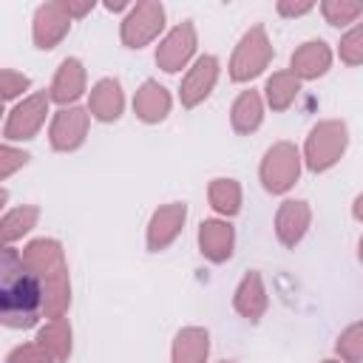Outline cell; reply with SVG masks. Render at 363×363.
<instances>
[{"instance_id":"cell-26","label":"cell","mask_w":363,"mask_h":363,"mask_svg":"<svg viewBox=\"0 0 363 363\" xmlns=\"http://www.w3.org/2000/svg\"><path fill=\"white\" fill-rule=\"evenodd\" d=\"M320 14L326 17L329 26L340 28V26L354 23L363 14V3L360 0H323L320 3Z\"/></svg>"},{"instance_id":"cell-20","label":"cell","mask_w":363,"mask_h":363,"mask_svg":"<svg viewBox=\"0 0 363 363\" xmlns=\"http://www.w3.org/2000/svg\"><path fill=\"white\" fill-rule=\"evenodd\" d=\"M210 354V332L201 326H184L173 337V363H204Z\"/></svg>"},{"instance_id":"cell-3","label":"cell","mask_w":363,"mask_h":363,"mask_svg":"<svg viewBox=\"0 0 363 363\" xmlns=\"http://www.w3.org/2000/svg\"><path fill=\"white\" fill-rule=\"evenodd\" d=\"M349 145V128L340 119H323L318 122L303 145V162L312 173H323L340 162Z\"/></svg>"},{"instance_id":"cell-36","label":"cell","mask_w":363,"mask_h":363,"mask_svg":"<svg viewBox=\"0 0 363 363\" xmlns=\"http://www.w3.org/2000/svg\"><path fill=\"white\" fill-rule=\"evenodd\" d=\"M320 363H340V360H320Z\"/></svg>"},{"instance_id":"cell-32","label":"cell","mask_w":363,"mask_h":363,"mask_svg":"<svg viewBox=\"0 0 363 363\" xmlns=\"http://www.w3.org/2000/svg\"><path fill=\"white\" fill-rule=\"evenodd\" d=\"M312 9H315V3H289V0L278 3V14H284V17H301V14H309Z\"/></svg>"},{"instance_id":"cell-6","label":"cell","mask_w":363,"mask_h":363,"mask_svg":"<svg viewBox=\"0 0 363 363\" xmlns=\"http://www.w3.org/2000/svg\"><path fill=\"white\" fill-rule=\"evenodd\" d=\"M164 28V6L156 0L136 3L122 20V43L128 48H145Z\"/></svg>"},{"instance_id":"cell-14","label":"cell","mask_w":363,"mask_h":363,"mask_svg":"<svg viewBox=\"0 0 363 363\" xmlns=\"http://www.w3.org/2000/svg\"><path fill=\"white\" fill-rule=\"evenodd\" d=\"M309 221H312L309 204L301 201V199H286L275 213V235H278V241L284 247H295L306 235Z\"/></svg>"},{"instance_id":"cell-21","label":"cell","mask_w":363,"mask_h":363,"mask_svg":"<svg viewBox=\"0 0 363 363\" xmlns=\"http://www.w3.org/2000/svg\"><path fill=\"white\" fill-rule=\"evenodd\" d=\"M264 119V102H261V94L258 91H241L230 108V122H233V130L235 133H252L258 130Z\"/></svg>"},{"instance_id":"cell-35","label":"cell","mask_w":363,"mask_h":363,"mask_svg":"<svg viewBox=\"0 0 363 363\" xmlns=\"http://www.w3.org/2000/svg\"><path fill=\"white\" fill-rule=\"evenodd\" d=\"M357 255H360V261H363V238H360V244H357Z\"/></svg>"},{"instance_id":"cell-22","label":"cell","mask_w":363,"mask_h":363,"mask_svg":"<svg viewBox=\"0 0 363 363\" xmlns=\"http://www.w3.org/2000/svg\"><path fill=\"white\" fill-rule=\"evenodd\" d=\"M37 343L57 360V363H65L68 354H71V326L65 318H54L48 320L40 332H37Z\"/></svg>"},{"instance_id":"cell-4","label":"cell","mask_w":363,"mask_h":363,"mask_svg":"<svg viewBox=\"0 0 363 363\" xmlns=\"http://www.w3.org/2000/svg\"><path fill=\"white\" fill-rule=\"evenodd\" d=\"M272 60V43L267 37L264 26H252L235 45L230 60V79L233 82H250L255 79Z\"/></svg>"},{"instance_id":"cell-19","label":"cell","mask_w":363,"mask_h":363,"mask_svg":"<svg viewBox=\"0 0 363 363\" xmlns=\"http://www.w3.org/2000/svg\"><path fill=\"white\" fill-rule=\"evenodd\" d=\"M133 113H136L142 122H147V125L162 122V119L170 113V94H167V88L159 85L156 79L142 82V88H139L136 96H133Z\"/></svg>"},{"instance_id":"cell-37","label":"cell","mask_w":363,"mask_h":363,"mask_svg":"<svg viewBox=\"0 0 363 363\" xmlns=\"http://www.w3.org/2000/svg\"><path fill=\"white\" fill-rule=\"evenodd\" d=\"M221 363H233V360H221Z\"/></svg>"},{"instance_id":"cell-31","label":"cell","mask_w":363,"mask_h":363,"mask_svg":"<svg viewBox=\"0 0 363 363\" xmlns=\"http://www.w3.org/2000/svg\"><path fill=\"white\" fill-rule=\"evenodd\" d=\"M28 162V153L26 150H17V147H11L9 142L0 147V179H9L17 167H23Z\"/></svg>"},{"instance_id":"cell-15","label":"cell","mask_w":363,"mask_h":363,"mask_svg":"<svg viewBox=\"0 0 363 363\" xmlns=\"http://www.w3.org/2000/svg\"><path fill=\"white\" fill-rule=\"evenodd\" d=\"M332 65V48L323 40H306L289 57V71L298 79H318Z\"/></svg>"},{"instance_id":"cell-33","label":"cell","mask_w":363,"mask_h":363,"mask_svg":"<svg viewBox=\"0 0 363 363\" xmlns=\"http://www.w3.org/2000/svg\"><path fill=\"white\" fill-rule=\"evenodd\" d=\"M62 6L68 9L71 17H85L91 9H94V0H82V3H74V0H62Z\"/></svg>"},{"instance_id":"cell-10","label":"cell","mask_w":363,"mask_h":363,"mask_svg":"<svg viewBox=\"0 0 363 363\" xmlns=\"http://www.w3.org/2000/svg\"><path fill=\"white\" fill-rule=\"evenodd\" d=\"M71 14L62 3H43L37 11H34V23H31V37H34V45L40 51H51L54 45L62 43V37L68 34L71 28Z\"/></svg>"},{"instance_id":"cell-5","label":"cell","mask_w":363,"mask_h":363,"mask_svg":"<svg viewBox=\"0 0 363 363\" xmlns=\"http://www.w3.org/2000/svg\"><path fill=\"white\" fill-rule=\"evenodd\" d=\"M258 176H261V184H264L267 193H272V196L286 193L301 176V153H298V147L292 142H275L272 147H267Z\"/></svg>"},{"instance_id":"cell-27","label":"cell","mask_w":363,"mask_h":363,"mask_svg":"<svg viewBox=\"0 0 363 363\" xmlns=\"http://www.w3.org/2000/svg\"><path fill=\"white\" fill-rule=\"evenodd\" d=\"M335 352L343 363H363V323H352L340 332Z\"/></svg>"},{"instance_id":"cell-25","label":"cell","mask_w":363,"mask_h":363,"mask_svg":"<svg viewBox=\"0 0 363 363\" xmlns=\"http://www.w3.org/2000/svg\"><path fill=\"white\" fill-rule=\"evenodd\" d=\"M210 207L221 216H235L241 210V184L235 179H213L207 187Z\"/></svg>"},{"instance_id":"cell-24","label":"cell","mask_w":363,"mask_h":363,"mask_svg":"<svg viewBox=\"0 0 363 363\" xmlns=\"http://www.w3.org/2000/svg\"><path fill=\"white\" fill-rule=\"evenodd\" d=\"M37 218H40V207H34V204H23V207L9 210V213L3 216V221H0L3 244L9 247L11 241H17V238H23L26 233H31L34 224H37Z\"/></svg>"},{"instance_id":"cell-29","label":"cell","mask_w":363,"mask_h":363,"mask_svg":"<svg viewBox=\"0 0 363 363\" xmlns=\"http://www.w3.org/2000/svg\"><path fill=\"white\" fill-rule=\"evenodd\" d=\"M6 363H57L37 340L34 343H20L6 354Z\"/></svg>"},{"instance_id":"cell-28","label":"cell","mask_w":363,"mask_h":363,"mask_svg":"<svg viewBox=\"0 0 363 363\" xmlns=\"http://www.w3.org/2000/svg\"><path fill=\"white\" fill-rule=\"evenodd\" d=\"M337 54L346 65H363V23L352 26L343 37H340V45H337Z\"/></svg>"},{"instance_id":"cell-2","label":"cell","mask_w":363,"mask_h":363,"mask_svg":"<svg viewBox=\"0 0 363 363\" xmlns=\"http://www.w3.org/2000/svg\"><path fill=\"white\" fill-rule=\"evenodd\" d=\"M20 252L43 286V315L51 320L62 318L71 303V281H68V264H65L62 244L54 238H34Z\"/></svg>"},{"instance_id":"cell-18","label":"cell","mask_w":363,"mask_h":363,"mask_svg":"<svg viewBox=\"0 0 363 363\" xmlns=\"http://www.w3.org/2000/svg\"><path fill=\"white\" fill-rule=\"evenodd\" d=\"M122 108H125V94H122V85L111 77L99 79L94 88H91V96H88V111L94 119L99 122H113L122 116Z\"/></svg>"},{"instance_id":"cell-13","label":"cell","mask_w":363,"mask_h":363,"mask_svg":"<svg viewBox=\"0 0 363 363\" xmlns=\"http://www.w3.org/2000/svg\"><path fill=\"white\" fill-rule=\"evenodd\" d=\"M235 247V230L230 221L221 218H204L199 227V250L207 261L213 264H224L233 255Z\"/></svg>"},{"instance_id":"cell-1","label":"cell","mask_w":363,"mask_h":363,"mask_svg":"<svg viewBox=\"0 0 363 363\" xmlns=\"http://www.w3.org/2000/svg\"><path fill=\"white\" fill-rule=\"evenodd\" d=\"M0 275V309L9 329H28L43 315V286L14 247L3 250Z\"/></svg>"},{"instance_id":"cell-11","label":"cell","mask_w":363,"mask_h":363,"mask_svg":"<svg viewBox=\"0 0 363 363\" xmlns=\"http://www.w3.org/2000/svg\"><path fill=\"white\" fill-rule=\"evenodd\" d=\"M216 79H218V60H216L213 54L199 57V60L187 68V74H184V79H182V88H179L182 105H184V108L201 105V102L213 94Z\"/></svg>"},{"instance_id":"cell-17","label":"cell","mask_w":363,"mask_h":363,"mask_svg":"<svg viewBox=\"0 0 363 363\" xmlns=\"http://www.w3.org/2000/svg\"><path fill=\"white\" fill-rule=\"evenodd\" d=\"M85 91V68L77 57H68L60 62L57 74H54V82H51V102H60V105H71L82 96Z\"/></svg>"},{"instance_id":"cell-7","label":"cell","mask_w":363,"mask_h":363,"mask_svg":"<svg viewBox=\"0 0 363 363\" xmlns=\"http://www.w3.org/2000/svg\"><path fill=\"white\" fill-rule=\"evenodd\" d=\"M48 102L51 96L48 94H31L26 96L23 102H17L11 111H9V119L3 125V136L6 142H26V139H34L48 116Z\"/></svg>"},{"instance_id":"cell-30","label":"cell","mask_w":363,"mask_h":363,"mask_svg":"<svg viewBox=\"0 0 363 363\" xmlns=\"http://www.w3.org/2000/svg\"><path fill=\"white\" fill-rule=\"evenodd\" d=\"M0 85H3V99H6V102H11V99H14V96H20L23 91H28L31 79H28L26 74H17V71L6 68V71L0 74Z\"/></svg>"},{"instance_id":"cell-16","label":"cell","mask_w":363,"mask_h":363,"mask_svg":"<svg viewBox=\"0 0 363 363\" xmlns=\"http://www.w3.org/2000/svg\"><path fill=\"white\" fill-rule=\"evenodd\" d=\"M267 289H264V278H261V272H247L244 278H241V284L235 286V295H233V306H235V312L244 318V320H250V323H258L261 320V315L267 312Z\"/></svg>"},{"instance_id":"cell-12","label":"cell","mask_w":363,"mask_h":363,"mask_svg":"<svg viewBox=\"0 0 363 363\" xmlns=\"http://www.w3.org/2000/svg\"><path fill=\"white\" fill-rule=\"evenodd\" d=\"M184 221H187V204H182V201H170V204L153 210V216L147 221V250L159 252V250L170 247L179 238V233L184 230Z\"/></svg>"},{"instance_id":"cell-8","label":"cell","mask_w":363,"mask_h":363,"mask_svg":"<svg viewBox=\"0 0 363 363\" xmlns=\"http://www.w3.org/2000/svg\"><path fill=\"white\" fill-rule=\"evenodd\" d=\"M193 54H196V26L184 20L173 26L164 34V40L156 45V65L167 74H176L190 62Z\"/></svg>"},{"instance_id":"cell-34","label":"cell","mask_w":363,"mask_h":363,"mask_svg":"<svg viewBox=\"0 0 363 363\" xmlns=\"http://www.w3.org/2000/svg\"><path fill=\"white\" fill-rule=\"evenodd\" d=\"M352 216H354L357 221H363V193L354 199V204H352Z\"/></svg>"},{"instance_id":"cell-23","label":"cell","mask_w":363,"mask_h":363,"mask_svg":"<svg viewBox=\"0 0 363 363\" xmlns=\"http://www.w3.org/2000/svg\"><path fill=\"white\" fill-rule=\"evenodd\" d=\"M298 91H301V79H298L292 71H275V74L267 79V85H264L267 105H269L272 111H286V108L295 102Z\"/></svg>"},{"instance_id":"cell-9","label":"cell","mask_w":363,"mask_h":363,"mask_svg":"<svg viewBox=\"0 0 363 363\" xmlns=\"http://www.w3.org/2000/svg\"><path fill=\"white\" fill-rule=\"evenodd\" d=\"M88 125H91V111L85 108H77V105H68V108H60L51 119V130H48V139H51V147L54 150H77L85 136H88Z\"/></svg>"}]
</instances>
